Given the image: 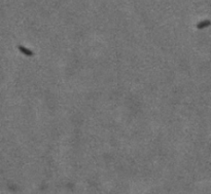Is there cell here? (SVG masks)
<instances>
[{"label": "cell", "mask_w": 211, "mask_h": 194, "mask_svg": "<svg viewBox=\"0 0 211 194\" xmlns=\"http://www.w3.org/2000/svg\"><path fill=\"white\" fill-rule=\"evenodd\" d=\"M19 49H20V51L21 52H22V54H25V56H34V52L32 50H30V49H28V48H26V47H24V46H22V45H20L18 47Z\"/></svg>", "instance_id": "1"}, {"label": "cell", "mask_w": 211, "mask_h": 194, "mask_svg": "<svg viewBox=\"0 0 211 194\" xmlns=\"http://www.w3.org/2000/svg\"><path fill=\"white\" fill-rule=\"evenodd\" d=\"M211 25V22L210 21H203V22H201V23H199L198 25H197V28L198 29H204L206 28V27H209V26Z\"/></svg>", "instance_id": "2"}]
</instances>
